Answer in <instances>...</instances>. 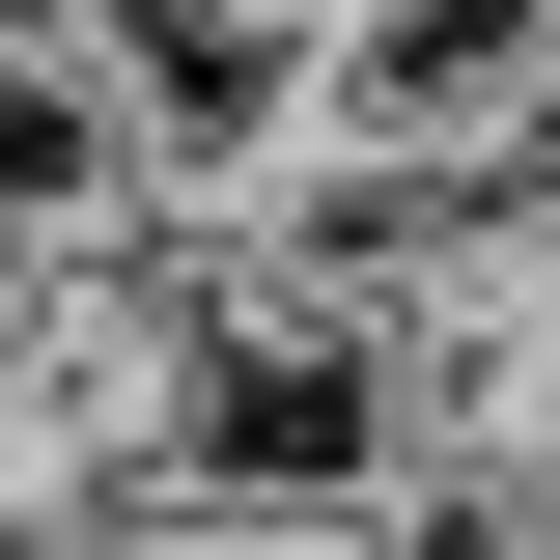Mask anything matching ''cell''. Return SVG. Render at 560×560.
I'll return each instance as SVG.
<instances>
[{
    "mask_svg": "<svg viewBox=\"0 0 560 560\" xmlns=\"http://www.w3.org/2000/svg\"><path fill=\"white\" fill-rule=\"evenodd\" d=\"M0 28H84V0H0Z\"/></svg>",
    "mask_w": 560,
    "mask_h": 560,
    "instance_id": "5b68a950",
    "label": "cell"
},
{
    "mask_svg": "<svg viewBox=\"0 0 560 560\" xmlns=\"http://www.w3.org/2000/svg\"><path fill=\"white\" fill-rule=\"evenodd\" d=\"M168 560H393V533H168Z\"/></svg>",
    "mask_w": 560,
    "mask_h": 560,
    "instance_id": "277c9868",
    "label": "cell"
},
{
    "mask_svg": "<svg viewBox=\"0 0 560 560\" xmlns=\"http://www.w3.org/2000/svg\"><path fill=\"white\" fill-rule=\"evenodd\" d=\"M337 28L364 0H84V57L140 84V140H168L197 224H280L308 168H337Z\"/></svg>",
    "mask_w": 560,
    "mask_h": 560,
    "instance_id": "6da1fadb",
    "label": "cell"
},
{
    "mask_svg": "<svg viewBox=\"0 0 560 560\" xmlns=\"http://www.w3.org/2000/svg\"><path fill=\"white\" fill-rule=\"evenodd\" d=\"M140 224H197L168 140H140V84L84 57V28H0V280H84V253H140Z\"/></svg>",
    "mask_w": 560,
    "mask_h": 560,
    "instance_id": "3957f363",
    "label": "cell"
},
{
    "mask_svg": "<svg viewBox=\"0 0 560 560\" xmlns=\"http://www.w3.org/2000/svg\"><path fill=\"white\" fill-rule=\"evenodd\" d=\"M533 113H560V0H364L337 28V168H533Z\"/></svg>",
    "mask_w": 560,
    "mask_h": 560,
    "instance_id": "7a4b0ae2",
    "label": "cell"
}]
</instances>
